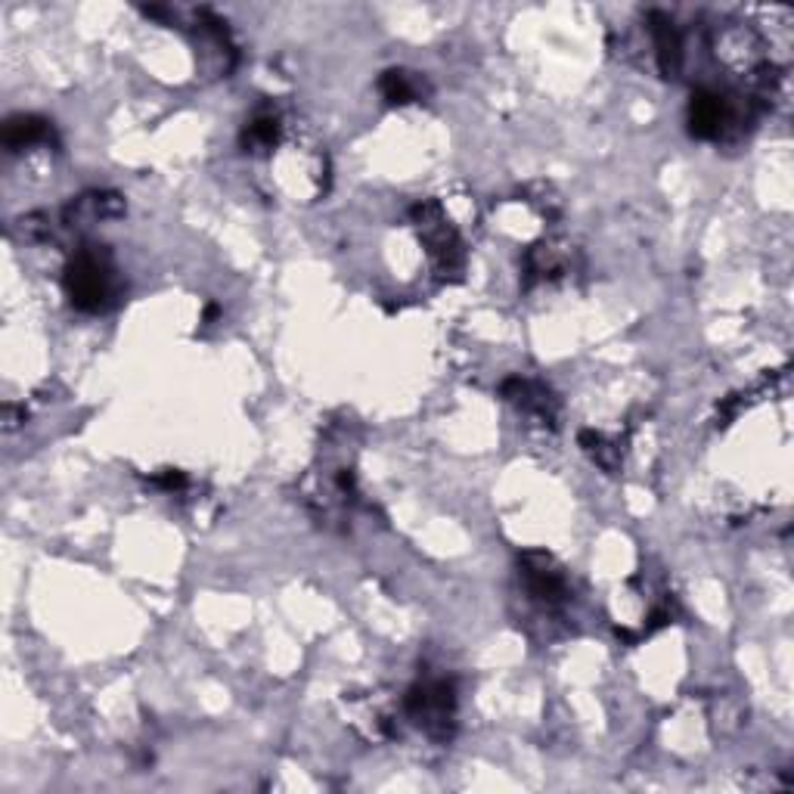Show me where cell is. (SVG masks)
<instances>
[{
    "mask_svg": "<svg viewBox=\"0 0 794 794\" xmlns=\"http://www.w3.org/2000/svg\"><path fill=\"white\" fill-rule=\"evenodd\" d=\"M63 286L72 308H79V311L96 313L110 308L112 296H115V265H112L110 251L103 246L81 249L65 267Z\"/></svg>",
    "mask_w": 794,
    "mask_h": 794,
    "instance_id": "1",
    "label": "cell"
},
{
    "mask_svg": "<svg viewBox=\"0 0 794 794\" xmlns=\"http://www.w3.org/2000/svg\"><path fill=\"white\" fill-rule=\"evenodd\" d=\"M404 708L406 716L437 742H447L453 735L456 689H453L451 680H422V683L410 685Z\"/></svg>",
    "mask_w": 794,
    "mask_h": 794,
    "instance_id": "2",
    "label": "cell"
},
{
    "mask_svg": "<svg viewBox=\"0 0 794 794\" xmlns=\"http://www.w3.org/2000/svg\"><path fill=\"white\" fill-rule=\"evenodd\" d=\"M280 134H282V125L277 110L261 106V110L249 118L246 131H243V149L251 153V156H255V153H267V149H274V146L280 143Z\"/></svg>",
    "mask_w": 794,
    "mask_h": 794,
    "instance_id": "7",
    "label": "cell"
},
{
    "mask_svg": "<svg viewBox=\"0 0 794 794\" xmlns=\"http://www.w3.org/2000/svg\"><path fill=\"white\" fill-rule=\"evenodd\" d=\"M577 441H580V447H584V451L590 453L592 463H599V466L606 468V472H618V468H621V447H618V444H611V441H606V437L599 435V432L584 429V432L577 435Z\"/></svg>",
    "mask_w": 794,
    "mask_h": 794,
    "instance_id": "9",
    "label": "cell"
},
{
    "mask_svg": "<svg viewBox=\"0 0 794 794\" xmlns=\"http://www.w3.org/2000/svg\"><path fill=\"white\" fill-rule=\"evenodd\" d=\"M379 91L385 96V103L391 106H406L420 96V84L410 79V72L404 69H389L382 79H379Z\"/></svg>",
    "mask_w": 794,
    "mask_h": 794,
    "instance_id": "8",
    "label": "cell"
},
{
    "mask_svg": "<svg viewBox=\"0 0 794 794\" xmlns=\"http://www.w3.org/2000/svg\"><path fill=\"white\" fill-rule=\"evenodd\" d=\"M649 32L654 38V56H658V69L664 79H677L683 69V41L673 25V19L661 10L649 13Z\"/></svg>",
    "mask_w": 794,
    "mask_h": 794,
    "instance_id": "5",
    "label": "cell"
},
{
    "mask_svg": "<svg viewBox=\"0 0 794 794\" xmlns=\"http://www.w3.org/2000/svg\"><path fill=\"white\" fill-rule=\"evenodd\" d=\"M53 137H56L53 125H50L48 118H41V115H13L3 125V146L10 153L29 149V146H38V143H50Z\"/></svg>",
    "mask_w": 794,
    "mask_h": 794,
    "instance_id": "6",
    "label": "cell"
},
{
    "mask_svg": "<svg viewBox=\"0 0 794 794\" xmlns=\"http://www.w3.org/2000/svg\"><path fill=\"white\" fill-rule=\"evenodd\" d=\"M153 484H156V487H162V491H181V487L187 484V475H184V472H177V468H165V472L153 475Z\"/></svg>",
    "mask_w": 794,
    "mask_h": 794,
    "instance_id": "10",
    "label": "cell"
},
{
    "mask_svg": "<svg viewBox=\"0 0 794 794\" xmlns=\"http://www.w3.org/2000/svg\"><path fill=\"white\" fill-rule=\"evenodd\" d=\"M522 575H525V587H528L530 599L546 611H559L568 602V580L561 575V568L553 561L549 553L544 549H528L522 556Z\"/></svg>",
    "mask_w": 794,
    "mask_h": 794,
    "instance_id": "3",
    "label": "cell"
},
{
    "mask_svg": "<svg viewBox=\"0 0 794 794\" xmlns=\"http://www.w3.org/2000/svg\"><path fill=\"white\" fill-rule=\"evenodd\" d=\"M499 394L515 404L522 413H528L537 422L544 425H556L559 420V401L556 394L546 389L544 382H534V379H522V375H513L499 385Z\"/></svg>",
    "mask_w": 794,
    "mask_h": 794,
    "instance_id": "4",
    "label": "cell"
}]
</instances>
